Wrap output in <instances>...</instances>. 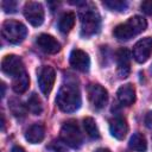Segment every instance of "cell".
Returning <instances> with one entry per match:
<instances>
[{
	"label": "cell",
	"mask_w": 152,
	"mask_h": 152,
	"mask_svg": "<svg viewBox=\"0 0 152 152\" xmlns=\"http://www.w3.org/2000/svg\"><path fill=\"white\" fill-rule=\"evenodd\" d=\"M95 152H110L108 148H97Z\"/></svg>",
	"instance_id": "cell-29"
},
{
	"label": "cell",
	"mask_w": 152,
	"mask_h": 152,
	"mask_svg": "<svg viewBox=\"0 0 152 152\" xmlns=\"http://www.w3.org/2000/svg\"><path fill=\"white\" fill-rule=\"evenodd\" d=\"M45 137V128L40 124L32 125L25 133V138L31 144H39Z\"/></svg>",
	"instance_id": "cell-16"
},
{
	"label": "cell",
	"mask_w": 152,
	"mask_h": 152,
	"mask_svg": "<svg viewBox=\"0 0 152 152\" xmlns=\"http://www.w3.org/2000/svg\"><path fill=\"white\" fill-rule=\"evenodd\" d=\"M141 11L148 15H152V0H146V1H142L141 5Z\"/></svg>",
	"instance_id": "cell-25"
},
{
	"label": "cell",
	"mask_w": 152,
	"mask_h": 152,
	"mask_svg": "<svg viewBox=\"0 0 152 152\" xmlns=\"http://www.w3.org/2000/svg\"><path fill=\"white\" fill-rule=\"evenodd\" d=\"M102 4L107 8L112 10V11H118V12H122L128 7V2L124 1V0H106Z\"/></svg>",
	"instance_id": "cell-23"
},
{
	"label": "cell",
	"mask_w": 152,
	"mask_h": 152,
	"mask_svg": "<svg viewBox=\"0 0 152 152\" xmlns=\"http://www.w3.org/2000/svg\"><path fill=\"white\" fill-rule=\"evenodd\" d=\"M28 84H30V78H28V75L26 74V71L20 74L19 76L14 77L12 81V88L17 94L25 93L28 88Z\"/></svg>",
	"instance_id": "cell-19"
},
{
	"label": "cell",
	"mask_w": 152,
	"mask_h": 152,
	"mask_svg": "<svg viewBox=\"0 0 152 152\" xmlns=\"http://www.w3.org/2000/svg\"><path fill=\"white\" fill-rule=\"evenodd\" d=\"M55 80H56L55 69L50 65H44L38 74V84L42 93L45 96H48L51 93L55 84Z\"/></svg>",
	"instance_id": "cell-8"
},
{
	"label": "cell",
	"mask_w": 152,
	"mask_h": 152,
	"mask_svg": "<svg viewBox=\"0 0 152 152\" xmlns=\"http://www.w3.org/2000/svg\"><path fill=\"white\" fill-rule=\"evenodd\" d=\"M109 131L114 138L119 140L125 139L128 133V124L126 119L122 116H115L114 119H112L109 122Z\"/></svg>",
	"instance_id": "cell-14"
},
{
	"label": "cell",
	"mask_w": 152,
	"mask_h": 152,
	"mask_svg": "<svg viewBox=\"0 0 152 152\" xmlns=\"http://www.w3.org/2000/svg\"><path fill=\"white\" fill-rule=\"evenodd\" d=\"M128 147L132 151H135V152H146V150H147L146 138L139 132L134 133L129 139Z\"/></svg>",
	"instance_id": "cell-17"
},
{
	"label": "cell",
	"mask_w": 152,
	"mask_h": 152,
	"mask_svg": "<svg viewBox=\"0 0 152 152\" xmlns=\"http://www.w3.org/2000/svg\"><path fill=\"white\" fill-rule=\"evenodd\" d=\"M81 93L76 84L66 83L63 84L57 94L56 103L58 108L64 113L76 112L81 107Z\"/></svg>",
	"instance_id": "cell-1"
},
{
	"label": "cell",
	"mask_w": 152,
	"mask_h": 152,
	"mask_svg": "<svg viewBox=\"0 0 152 152\" xmlns=\"http://www.w3.org/2000/svg\"><path fill=\"white\" fill-rule=\"evenodd\" d=\"M1 70L7 76H11L13 78L25 72L21 58L15 55H7L4 57V59L1 61Z\"/></svg>",
	"instance_id": "cell-7"
},
{
	"label": "cell",
	"mask_w": 152,
	"mask_h": 152,
	"mask_svg": "<svg viewBox=\"0 0 152 152\" xmlns=\"http://www.w3.org/2000/svg\"><path fill=\"white\" fill-rule=\"evenodd\" d=\"M24 15L32 26H40L44 21V8L39 2L28 1L25 4Z\"/></svg>",
	"instance_id": "cell-6"
},
{
	"label": "cell",
	"mask_w": 152,
	"mask_h": 152,
	"mask_svg": "<svg viewBox=\"0 0 152 152\" xmlns=\"http://www.w3.org/2000/svg\"><path fill=\"white\" fill-rule=\"evenodd\" d=\"M69 61H70V64L72 68H75L76 70H80V71H88L89 70V66H90V58L88 56L87 52H84L83 50H80V49H74L70 53V57H69Z\"/></svg>",
	"instance_id": "cell-11"
},
{
	"label": "cell",
	"mask_w": 152,
	"mask_h": 152,
	"mask_svg": "<svg viewBox=\"0 0 152 152\" xmlns=\"http://www.w3.org/2000/svg\"><path fill=\"white\" fill-rule=\"evenodd\" d=\"M37 45L39 46V49L46 53H50V55H55L57 53L59 50H61V44L50 34H46V33H42L37 37V40H36Z\"/></svg>",
	"instance_id": "cell-12"
},
{
	"label": "cell",
	"mask_w": 152,
	"mask_h": 152,
	"mask_svg": "<svg viewBox=\"0 0 152 152\" xmlns=\"http://www.w3.org/2000/svg\"><path fill=\"white\" fill-rule=\"evenodd\" d=\"M100 15L96 8L90 7L81 13V28L84 36H93L100 30Z\"/></svg>",
	"instance_id": "cell-5"
},
{
	"label": "cell",
	"mask_w": 152,
	"mask_h": 152,
	"mask_svg": "<svg viewBox=\"0 0 152 152\" xmlns=\"http://www.w3.org/2000/svg\"><path fill=\"white\" fill-rule=\"evenodd\" d=\"M147 27L146 20L140 15H134L127 21L118 25L113 30V34L119 40H128L134 36L141 33Z\"/></svg>",
	"instance_id": "cell-2"
},
{
	"label": "cell",
	"mask_w": 152,
	"mask_h": 152,
	"mask_svg": "<svg viewBox=\"0 0 152 152\" xmlns=\"http://www.w3.org/2000/svg\"><path fill=\"white\" fill-rule=\"evenodd\" d=\"M88 97L95 108L101 109L108 101V93L100 84H90L88 87Z\"/></svg>",
	"instance_id": "cell-10"
},
{
	"label": "cell",
	"mask_w": 152,
	"mask_h": 152,
	"mask_svg": "<svg viewBox=\"0 0 152 152\" xmlns=\"http://www.w3.org/2000/svg\"><path fill=\"white\" fill-rule=\"evenodd\" d=\"M75 20H76V15L74 12H66L64 13L58 21V30L62 33H69L71 31V28L75 25Z\"/></svg>",
	"instance_id": "cell-18"
},
{
	"label": "cell",
	"mask_w": 152,
	"mask_h": 152,
	"mask_svg": "<svg viewBox=\"0 0 152 152\" xmlns=\"http://www.w3.org/2000/svg\"><path fill=\"white\" fill-rule=\"evenodd\" d=\"M116 97L119 100V102L124 106H131L133 104V102L135 101V89L132 84L127 83L121 86L118 89L116 93Z\"/></svg>",
	"instance_id": "cell-15"
},
{
	"label": "cell",
	"mask_w": 152,
	"mask_h": 152,
	"mask_svg": "<svg viewBox=\"0 0 152 152\" xmlns=\"http://www.w3.org/2000/svg\"><path fill=\"white\" fill-rule=\"evenodd\" d=\"M1 7L6 13H14L17 11V2L13 0H5L1 2Z\"/></svg>",
	"instance_id": "cell-24"
},
{
	"label": "cell",
	"mask_w": 152,
	"mask_h": 152,
	"mask_svg": "<svg viewBox=\"0 0 152 152\" xmlns=\"http://www.w3.org/2000/svg\"><path fill=\"white\" fill-rule=\"evenodd\" d=\"M116 62H118V75L121 78L128 76L131 70V55L127 49H120L116 52Z\"/></svg>",
	"instance_id": "cell-13"
},
{
	"label": "cell",
	"mask_w": 152,
	"mask_h": 152,
	"mask_svg": "<svg viewBox=\"0 0 152 152\" xmlns=\"http://www.w3.org/2000/svg\"><path fill=\"white\" fill-rule=\"evenodd\" d=\"M53 146H55L53 150H52L53 152H65V150H64L62 146H59V145H57V144H55Z\"/></svg>",
	"instance_id": "cell-27"
},
{
	"label": "cell",
	"mask_w": 152,
	"mask_h": 152,
	"mask_svg": "<svg viewBox=\"0 0 152 152\" xmlns=\"http://www.w3.org/2000/svg\"><path fill=\"white\" fill-rule=\"evenodd\" d=\"M11 152H25V151H24V148L20 147V146H13Z\"/></svg>",
	"instance_id": "cell-28"
},
{
	"label": "cell",
	"mask_w": 152,
	"mask_h": 152,
	"mask_svg": "<svg viewBox=\"0 0 152 152\" xmlns=\"http://www.w3.org/2000/svg\"><path fill=\"white\" fill-rule=\"evenodd\" d=\"M8 107H10V109H11L12 114H13L14 116H17V118H23V116H25V114H26V108H25V106H24L20 101H18V100H15V99H12V100L8 102Z\"/></svg>",
	"instance_id": "cell-22"
},
{
	"label": "cell",
	"mask_w": 152,
	"mask_h": 152,
	"mask_svg": "<svg viewBox=\"0 0 152 152\" xmlns=\"http://www.w3.org/2000/svg\"><path fill=\"white\" fill-rule=\"evenodd\" d=\"M152 53V37H145L133 46V57L138 63L146 62Z\"/></svg>",
	"instance_id": "cell-9"
},
{
	"label": "cell",
	"mask_w": 152,
	"mask_h": 152,
	"mask_svg": "<svg viewBox=\"0 0 152 152\" xmlns=\"http://www.w3.org/2000/svg\"><path fill=\"white\" fill-rule=\"evenodd\" d=\"M146 125L150 128H152V113H148L147 114V116H146Z\"/></svg>",
	"instance_id": "cell-26"
},
{
	"label": "cell",
	"mask_w": 152,
	"mask_h": 152,
	"mask_svg": "<svg viewBox=\"0 0 152 152\" xmlns=\"http://www.w3.org/2000/svg\"><path fill=\"white\" fill-rule=\"evenodd\" d=\"M1 34L7 42H10L12 44H19L25 39V37L27 34V28L20 21L6 20L2 24Z\"/></svg>",
	"instance_id": "cell-3"
},
{
	"label": "cell",
	"mask_w": 152,
	"mask_h": 152,
	"mask_svg": "<svg viewBox=\"0 0 152 152\" xmlns=\"http://www.w3.org/2000/svg\"><path fill=\"white\" fill-rule=\"evenodd\" d=\"M83 127L86 129V133L93 138V139H99L100 138V132L97 128V125L95 122V120L90 116H87L83 119Z\"/></svg>",
	"instance_id": "cell-20"
},
{
	"label": "cell",
	"mask_w": 152,
	"mask_h": 152,
	"mask_svg": "<svg viewBox=\"0 0 152 152\" xmlns=\"http://www.w3.org/2000/svg\"><path fill=\"white\" fill-rule=\"evenodd\" d=\"M26 108L34 115H39L43 112V104H42V101H40V99L37 94H32L28 97Z\"/></svg>",
	"instance_id": "cell-21"
},
{
	"label": "cell",
	"mask_w": 152,
	"mask_h": 152,
	"mask_svg": "<svg viewBox=\"0 0 152 152\" xmlns=\"http://www.w3.org/2000/svg\"><path fill=\"white\" fill-rule=\"evenodd\" d=\"M61 139L65 145L72 148H78L82 145V134L76 121L69 120L62 126Z\"/></svg>",
	"instance_id": "cell-4"
}]
</instances>
